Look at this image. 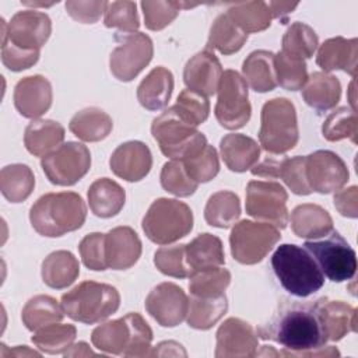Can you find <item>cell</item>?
Listing matches in <instances>:
<instances>
[{"label":"cell","mask_w":358,"mask_h":358,"mask_svg":"<svg viewBox=\"0 0 358 358\" xmlns=\"http://www.w3.org/2000/svg\"><path fill=\"white\" fill-rule=\"evenodd\" d=\"M64 140V127L50 119H35L24 133V144L35 157H45L57 150Z\"/></svg>","instance_id":"cell-28"},{"label":"cell","mask_w":358,"mask_h":358,"mask_svg":"<svg viewBox=\"0 0 358 358\" xmlns=\"http://www.w3.org/2000/svg\"><path fill=\"white\" fill-rule=\"evenodd\" d=\"M227 309L228 302L225 294L213 298L192 295L189 299L186 322L193 329L208 330L225 315Z\"/></svg>","instance_id":"cell-36"},{"label":"cell","mask_w":358,"mask_h":358,"mask_svg":"<svg viewBox=\"0 0 358 358\" xmlns=\"http://www.w3.org/2000/svg\"><path fill=\"white\" fill-rule=\"evenodd\" d=\"M227 14L246 34L260 32L270 27L273 15L264 1H246L231 4Z\"/></svg>","instance_id":"cell-40"},{"label":"cell","mask_w":358,"mask_h":358,"mask_svg":"<svg viewBox=\"0 0 358 358\" xmlns=\"http://www.w3.org/2000/svg\"><path fill=\"white\" fill-rule=\"evenodd\" d=\"M35 187V176L28 165L11 164L0 172L1 194L11 203H21Z\"/></svg>","instance_id":"cell-37"},{"label":"cell","mask_w":358,"mask_h":358,"mask_svg":"<svg viewBox=\"0 0 358 358\" xmlns=\"http://www.w3.org/2000/svg\"><path fill=\"white\" fill-rule=\"evenodd\" d=\"M298 3H285V1H270L268 8L271 11L273 18H278L281 24H285L289 13L296 8Z\"/></svg>","instance_id":"cell-58"},{"label":"cell","mask_w":358,"mask_h":358,"mask_svg":"<svg viewBox=\"0 0 358 358\" xmlns=\"http://www.w3.org/2000/svg\"><path fill=\"white\" fill-rule=\"evenodd\" d=\"M109 166L116 176L127 182H138L151 171L152 155L144 143L126 141L112 152Z\"/></svg>","instance_id":"cell-21"},{"label":"cell","mask_w":358,"mask_h":358,"mask_svg":"<svg viewBox=\"0 0 358 358\" xmlns=\"http://www.w3.org/2000/svg\"><path fill=\"white\" fill-rule=\"evenodd\" d=\"M218 99L214 109L218 123L228 130L243 127L252 113L248 84L235 70H225L218 85Z\"/></svg>","instance_id":"cell-11"},{"label":"cell","mask_w":358,"mask_h":358,"mask_svg":"<svg viewBox=\"0 0 358 358\" xmlns=\"http://www.w3.org/2000/svg\"><path fill=\"white\" fill-rule=\"evenodd\" d=\"M103 22L108 28H117L119 34H133L140 27L134 1H108Z\"/></svg>","instance_id":"cell-48"},{"label":"cell","mask_w":358,"mask_h":358,"mask_svg":"<svg viewBox=\"0 0 358 358\" xmlns=\"http://www.w3.org/2000/svg\"><path fill=\"white\" fill-rule=\"evenodd\" d=\"M64 316L63 308L49 295H36L31 298L21 312V319L25 327L31 331L60 322Z\"/></svg>","instance_id":"cell-39"},{"label":"cell","mask_w":358,"mask_h":358,"mask_svg":"<svg viewBox=\"0 0 358 358\" xmlns=\"http://www.w3.org/2000/svg\"><path fill=\"white\" fill-rule=\"evenodd\" d=\"M161 186L178 197H187L196 192L199 183L187 175L182 161L172 159L162 166Z\"/></svg>","instance_id":"cell-46"},{"label":"cell","mask_w":358,"mask_h":358,"mask_svg":"<svg viewBox=\"0 0 358 358\" xmlns=\"http://www.w3.org/2000/svg\"><path fill=\"white\" fill-rule=\"evenodd\" d=\"M322 134L329 141H338L343 138H350L354 144L357 143L358 134V117L357 112L341 106L333 110L324 120L322 126Z\"/></svg>","instance_id":"cell-44"},{"label":"cell","mask_w":358,"mask_h":358,"mask_svg":"<svg viewBox=\"0 0 358 358\" xmlns=\"http://www.w3.org/2000/svg\"><path fill=\"white\" fill-rule=\"evenodd\" d=\"M42 280L55 289H63L71 285L80 274L77 257L67 250H56L48 255L42 262Z\"/></svg>","instance_id":"cell-32"},{"label":"cell","mask_w":358,"mask_h":358,"mask_svg":"<svg viewBox=\"0 0 358 358\" xmlns=\"http://www.w3.org/2000/svg\"><path fill=\"white\" fill-rule=\"evenodd\" d=\"M80 256L85 267L94 271H103L108 268L105 255V234L92 232L83 238L78 245Z\"/></svg>","instance_id":"cell-53"},{"label":"cell","mask_w":358,"mask_h":358,"mask_svg":"<svg viewBox=\"0 0 358 358\" xmlns=\"http://www.w3.org/2000/svg\"><path fill=\"white\" fill-rule=\"evenodd\" d=\"M145 309L158 324L175 327L180 324L187 315L189 298L179 285L161 282L147 295Z\"/></svg>","instance_id":"cell-17"},{"label":"cell","mask_w":358,"mask_h":358,"mask_svg":"<svg viewBox=\"0 0 358 358\" xmlns=\"http://www.w3.org/2000/svg\"><path fill=\"white\" fill-rule=\"evenodd\" d=\"M282 53L295 59H309L317 49L319 39L313 28L305 22H294L282 36Z\"/></svg>","instance_id":"cell-41"},{"label":"cell","mask_w":358,"mask_h":358,"mask_svg":"<svg viewBox=\"0 0 358 358\" xmlns=\"http://www.w3.org/2000/svg\"><path fill=\"white\" fill-rule=\"evenodd\" d=\"M52 32V21L48 14L36 10L15 13L10 22L3 21L1 42H8L25 50H39Z\"/></svg>","instance_id":"cell-15"},{"label":"cell","mask_w":358,"mask_h":358,"mask_svg":"<svg viewBox=\"0 0 358 358\" xmlns=\"http://www.w3.org/2000/svg\"><path fill=\"white\" fill-rule=\"evenodd\" d=\"M41 166L50 183L71 186L90 171L91 154L84 144L67 141L53 152L42 157Z\"/></svg>","instance_id":"cell-12"},{"label":"cell","mask_w":358,"mask_h":358,"mask_svg":"<svg viewBox=\"0 0 358 358\" xmlns=\"http://www.w3.org/2000/svg\"><path fill=\"white\" fill-rule=\"evenodd\" d=\"M317 305L329 340L338 341L345 334L357 331V309L354 306L329 298H319Z\"/></svg>","instance_id":"cell-24"},{"label":"cell","mask_w":358,"mask_h":358,"mask_svg":"<svg viewBox=\"0 0 358 358\" xmlns=\"http://www.w3.org/2000/svg\"><path fill=\"white\" fill-rule=\"evenodd\" d=\"M341 96V84L337 77L327 74L324 71H316L302 88L303 101L313 109L319 112H326L333 109Z\"/></svg>","instance_id":"cell-30"},{"label":"cell","mask_w":358,"mask_h":358,"mask_svg":"<svg viewBox=\"0 0 358 358\" xmlns=\"http://www.w3.org/2000/svg\"><path fill=\"white\" fill-rule=\"evenodd\" d=\"M151 133L162 154L171 159L192 158L207 145L206 136L186 122L172 106L152 120Z\"/></svg>","instance_id":"cell-6"},{"label":"cell","mask_w":358,"mask_h":358,"mask_svg":"<svg viewBox=\"0 0 358 358\" xmlns=\"http://www.w3.org/2000/svg\"><path fill=\"white\" fill-rule=\"evenodd\" d=\"M115 39L117 46L110 53V71L119 81H131L151 62L154 55L152 41L143 32H117Z\"/></svg>","instance_id":"cell-13"},{"label":"cell","mask_w":358,"mask_h":358,"mask_svg":"<svg viewBox=\"0 0 358 358\" xmlns=\"http://www.w3.org/2000/svg\"><path fill=\"white\" fill-rule=\"evenodd\" d=\"M278 178H281L289 190L298 196H308L312 193L306 179V157L296 155L292 158H282Z\"/></svg>","instance_id":"cell-52"},{"label":"cell","mask_w":358,"mask_h":358,"mask_svg":"<svg viewBox=\"0 0 358 358\" xmlns=\"http://www.w3.org/2000/svg\"><path fill=\"white\" fill-rule=\"evenodd\" d=\"M105 255L109 268H130L141 256V241L133 228L116 227L105 234Z\"/></svg>","instance_id":"cell-22"},{"label":"cell","mask_w":358,"mask_h":358,"mask_svg":"<svg viewBox=\"0 0 358 358\" xmlns=\"http://www.w3.org/2000/svg\"><path fill=\"white\" fill-rule=\"evenodd\" d=\"M291 228L299 238L317 239L329 235L333 231V220L323 207L305 203L292 210Z\"/></svg>","instance_id":"cell-25"},{"label":"cell","mask_w":358,"mask_h":358,"mask_svg":"<svg viewBox=\"0 0 358 358\" xmlns=\"http://www.w3.org/2000/svg\"><path fill=\"white\" fill-rule=\"evenodd\" d=\"M140 6L145 27L151 31H161L178 17L180 8H189L193 4L182 1H141Z\"/></svg>","instance_id":"cell-47"},{"label":"cell","mask_w":358,"mask_h":358,"mask_svg":"<svg viewBox=\"0 0 358 358\" xmlns=\"http://www.w3.org/2000/svg\"><path fill=\"white\" fill-rule=\"evenodd\" d=\"M185 255L192 274L210 267H218L225 263L221 239L208 232L197 235L190 243L185 245Z\"/></svg>","instance_id":"cell-29"},{"label":"cell","mask_w":358,"mask_h":358,"mask_svg":"<svg viewBox=\"0 0 358 358\" xmlns=\"http://www.w3.org/2000/svg\"><path fill=\"white\" fill-rule=\"evenodd\" d=\"M91 341L95 348L108 354L150 357L152 330L140 313L131 312L94 329Z\"/></svg>","instance_id":"cell-3"},{"label":"cell","mask_w":358,"mask_h":358,"mask_svg":"<svg viewBox=\"0 0 358 358\" xmlns=\"http://www.w3.org/2000/svg\"><path fill=\"white\" fill-rule=\"evenodd\" d=\"M303 246L329 280L343 282L355 275V250L337 231H331L330 236L323 241H306Z\"/></svg>","instance_id":"cell-10"},{"label":"cell","mask_w":358,"mask_h":358,"mask_svg":"<svg viewBox=\"0 0 358 358\" xmlns=\"http://www.w3.org/2000/svg\"><path fill=\"white\" fill-rule=\"evenodd\" d=\"M243 80L256 92H268L277 87L274 53L270 50L252 52L242 64Z\"/></svg>","instance_id":"cell-34"},{"label":"cell","mask_w":358,"mask_h":358,"mask_svg":"<svg viewBox=\"0 0 358 358\" xmlns=\"http://www.w3.org/2000/svg\"><path fill=\"white\" fill-rule=\"evenodd\" d=\"M334 207L347 218H357L358 215V187L350 186L348 189L338 190L334 194Z\"/></svg>","instance_id":"cell-56"},{"label":"cell","mask_w":358,"mask_h":358,"mask_svg":"<svg viewBox=\"0 0 358 358\" xmlns=\"http://www.w3.org/2000/svg\"><path fill=\"white\" fill-rule=\"evenodd\" d=\"M271 267L282 288L299 298L315 294L324 284V275L312 255L298 245H280L271 256Z\"/></svg>","instance_id":"cell-4"},{"label":"cell","mask_w":358,"mask_h":358,"mask_svg":"<svg viewBox=\"0 0 358 358\" xmlns=\"http://www.w3.org/2000/svg\"><path fill=\"white\" fill-rule=\"evenodd\" d=\"M87 207L74 192L48 193L41 196L29 210L32 228L42 236L56 238L83 227Z\"/></svg>","instance_id":"cell-2"},{"label":"cell","mask_w":358,"mask_h":358,"mask_svg":"<svg viewBox=\"0 0 358 358\" xmlns=\"http://www.w3.org/2000/svg\"><path fill=\"white\" fill-rule=\"evenodd\" d=\"M231 282V273L222 267H210L190 275L189 289L192 295L213 298L224 295Z\"/></svg>","instance_id":"cell-43"},{"label":"cell","mask_w":358,"mask_h":358,"mask_svg":"<svg viewBox=\"0 0 358 358\" xmlns=\"http://www.w3.org/2000/svg\"><path fill=\"white\" fill-rule=\"evenodd\" d=\"M186 122L197 127L207 120L210 113V102L207 96L200 95L189 88L183 90L172 106Z\"/></svg>","instance_id":"cell-49"},{"label":"cell","mask_w":358,"mask_h":358,"mask_svg":"<svg viewBox=\"0 0 358 358\" xmlns=\"http://www.w3.org/2000/svg\"><path fill=\"white\" fill-rule=\"evenodd\" d=\"M119 291L103 282L83 281L62 296L64 313L85 324H94L105 320L119 309Z\"/></svg>","instance_id":"cell-5"},{"label":"cell","mask_w":358,"mask_h":358,"mask_svg":"<svg viewBox=\"0 0 358 358\" xmlns=\"http://www.w3.org/2000/svg\"><path fill=\"white\" fill-rule=\"evenodd\" d=\"M154 264L162 274L169 277L186 278L192 275L186 263L185 245L159 248L154 255Z\"/></svg>","instance_id":"cell-51"},{"label":"cell","mask_w":358,"mask_h":358,"mask_svg":"<svg viewBox=\"0 0 358 358\" xmlns=\"http://www.w3.org/2000/svg\"><path fill=\"white\" fill-rule=\"evenodd\" d=\"M39 59V50H25L8 42H1V62L11 71H22L32 67Z\"/></svg>","instance_id":"cell-54"},{"label":"cell","mask_w":358,"mask_h":358,"mask_svg":"<svg viewBox=\"0 0 358 358\" xmlns=\"http://www.w3.org/2000/svg\"><path fill=\"white\" fill-rule=\"evenodd\" d=\"M257 336L281 344L284 357H338L334 347H323L327 334L324 331L319 305L316 301L284 299L278 303L267 323L260 326Z\"/></svg>","instance_id":"cell-1"},{"label":"cell","mask_w":358,"mask_h":358,"mask_svg":"<svg viewBox=\"0 0 358 358\" xmlns=\"http://www.w3.org/2000/svg\"><path fill=\"white\" fill-rule=\"evenodd\" d=\"M150 355H182L186 357V351L176 341H162L154 350L150 351Z\"/></svg>","instance_id":"cell-59"},{"label":"cell","mask_w":358,"mask_h":358,"mask_svg":"<svg viewBox=\"0 0 358 358\" xmlns=\"http://www.w3.org/2000/svg\"><path fill=\"white\" fill-rule=\"evenodd\" d=\"M287 190L277 182L252 180L246 187V213L278 229L287 227L288 210Z\"/></svg>","instance_id":"cell-14"},{"label":"cell","mask_w":358,"mask_h":358,"mask_svg":"<svg viewBox=\"0 0 358 358\" xmlns=\"http://www.w3.org/2000/svg\"><path fill=\"white\" fill-rule=\"evenodd\" d=\"M281 159H274V158H266L260 164H256L250 168V172L256 176H263V178H278L280 175V168H281Z\"/></svg>","instance_id":"cell-57"},{"label":"cell","mask_w":358,"mask_h":358,"mask_svg":"<svg viewBox=\"0 0 358 358\" xmlns=\"http://www.w3.org/2000/svg\"><path fill=\"white\" fill-rule=\"evenodd\" d=\"M187 175L197 183H206L214 179L220 171V161L217 150L207 144L197 155L183 159Z\"/></svg>","instance_id":"cell-50"},{"label":"cell","mask_w":358,"mask_h":358,"mask_svg":"<svg viewBox=\"0 0 358 358\" xmlns=\"http://www.w3.org/2000/svg\"><path fill=\"white\" fill-rule=\"evenodd\" d=\"M76 336V326L56 322L38 329L31 340L41 351L46 354H60L70 348Z\"/></svg>","instance_id":"cell-42"},{"label":"cell","mask_w":358,"mask_h":358,"mask_svg":"<svg viewBox=\"0 0 358 358\" xmlns=\"http://www.w3.org/2000/svg\"><path fill=\"white\" fill-rule=\"evenodd\" d=\"M108 1H67L66 10L69 15L81 24H94L105 13Z\"/></svg>","instance_id":"cell-55"},{"label":"cell","mask_w":358,"mask_h":358,"mask_svg":"<svg viewBox=\"0 0 358 358\" xmlns=\"http://www.w3.org/2000/svg\"><path fill=\"white\" fill-rule=\"evenodd\" d=\"M112 117L102 109L90 106L78 110L70 120V131L83 141H101L112 131Z\"/></svg>","instance_id":"cell-33"},{"label":"cell","mask_w":358,"mask_h":358,"mask_svg":"<svg viewBox=\"0 0 358 358\" xmlns=\"http://www.w3.org/2000/svg\"><path fill=\"white\" fill-rule=\"evenodd\" d=\"M246 41L248 34L243 32L225 13L214 20L206 49H215L222 55H232L241 50Z\"/></svg>","instance_id":"cell-35"},{"label":"cell","mask_w":358,"mask_h":358,"mask_svg":"<svg viewBox=\"0 0 358 358\" xmlns=\"http://www.w3.org/2000/svg\"><path fill=\"white\" fill-rule=\"evenodd\" d=\"M66 357H83V355H95V352L94 351H91L90 350V347H88V344L87 343H84V341H80V343H77V344H71L70 345V350L67 348L64 352H63Z\"/></svg>","instance_id":"cell-60"},{"label":"cell","mask_w":358,"mask_h":358,"mask_svg":"<svg viewBox=\"0 0 358 358\" xmlns=\"http://www.w3.org/2000/svg\"><path fill=\"white\" fill-rule=\"evenodd\" d=\"M87 196L91 211L101 218L115 217L120 213L126 201L123 187L109 178L96 179L90 186Z\"/></svg>","instance_id":"cell-31"},{"label":"cell","mask_w":358,"mask_h":358,"mask_svg":"<svg viewBox=\"0 0 358 358\" xmlns=\"http://www.w3.org/2000/svg\"><path fill=\"white\" fill-rule=\"evenodd\" d=\"M241 215L239 197L229 190H221L210 196L204 207V220L215 228H229Z\"/></svg>","instance_id":"cell-38"},{"label":"cell","mask_w":358,"mask_h":358,"mask_svg":"<svg viewBox=\"0 0 358 358\" xmlns=\"http://www.w3.org/2000/svg\"><path fill=\"white\" fill-rule=\"evenodd\" d=\"M52 85L43 76L35 74L21 78L14 88V106L18 113L28 119H38L52 105Z\"/></svg>","instance_id":"cell-19"},{"label":"cell","mask_w":358,"mask_h":358,"mask_svg":"<svg viewBox=\"0 0 358 358\" xmlns=\"http://www.w3.org/2000/svg\"><path fill=\"white\" fill-rule=\"evenodd\" d=\"M358 39L336 36L324 41L316 56V63L326 71L343 70L352 77L357 76Z\"/></svg>","instance_id":"cell-23"},{"label":"cell","mask_w":358,"mask_h":358,"mask_svg":"<svg viewBox=\"0 0 358 358\" xmlns=\"http://www.w3.org/2000/svg\"><path fill=\"white\" fill-rule=\"evenodd\" d=\"M274 70L277 84L288 91L302 90L308 81L305 60L287 56L282 52L274 55Z\"/></svg>","instance_id":"cell-45"},{"label":"cell","mask_w":358,"mask_h":358,"mask_svg":"<svg viewBox=\"0 0 358 358\" xmlns=\"http://www.w3.org/2000/svg\"><path fill=\"white\" fill-rule=\"evenodd\" d=\"M348 178V168L336 152L319 150L306 155V179L312 192L322 194L337 192Z\"/></svg>","instance_id":"cell-16"},{"label":"cell","mask_w":358,"mask_h":358,"mask_svg":"<svg viewBox=\"0 0 358 358\" xmlns=\"http://www.w3.org/2000/svg\"><path fill=\"white\" fill-rule=\"evenodd\" d=\"M173 90L172 73L158 66L152 69L137 87V99L148 110H158L168 105Z\"/></svg>","instance_id":"cell-26"},{"label":"cell","mask_w":358,"mask_h":358,"mask_svg":"<svg viewBox=\"0 0 358 358\" xmlns=\"http://www.w3.org/2000/svg\"><path fill=\"white\" fill-rule=\"evenodd\" d=\"M222 73L218 57L210 49H204L187 60L183 70V81L189 90L210 96L217 92Z\"/></svg>","instance_id":"cell-20"},{"label":"cell","mask_w":358,"mask_h":358,"mask_svg":"<svg viewBox=\"0 0 358 358\" xmlns=\"http://www.w3.org/2000/svg\"><path fill=\"white\" fill-rule=\"evenodd\" d=\"M350 92H351V98H350V103H351V108H352V110H355V98H354V81L351 83V85H350Z\"/></svg>","instance_id":"cell-61"},{"label":"cell","mask_w":358,"mask_h":358,"mask_svg":"<svg viewBox=\"0 0 358 358\" xmlns=\"http://www.w3.org/2000/svg\"><path fill=\"white\" fill-rule=\"evenodd\" d=\"M220 151L225 165L234 172H245L250 169L260 157L259 144L239 133H231L221 138Z\"/></svg>","instance_id":"cell-27"},{"label":"cell","mask_w":358,"mask_h":358,"mask_svg":"<svg viewBox=\"0 0 358 358\" xmlns=\"http://www.w3.org/2000/svg\"><path fill=\"white\" fill-rule=\"evenodd\" d=\"M214 355L217 358H248L257 352L259 337L250 323L239 319H227L217 330Z\"/></svg>","instance_id":"cell-18"},{"label":"cell","mask_w":358,"mask_h":358,"mask_svg":"<svg viewBox=\"0 0 358 358\" xmlns=\"http://www.w3.org/2000/svg\"><path fill=\"white\" fill-rule=\"evenodd\" d=\"M259 141L270 154H284L292 150L299 138L296 110L287 98H274L262 108Z\"/></svg>","instance_id":"cell-7"},{"label":"cell","mask_w":358,"mask_h":358,"mask_svg":"<svg viewBox=\"0 0 358 358\" xmlns=\"http://www.w3.org/2000/svg\"><path fill=\"white\" fill-rule=\"evenodd\" d=\"M193 228L190 207L176 199H157L143 218V231L158 245H169L185 238Z\"/></svg>","instance_id":"cell-8"},{"label":"cell","mask_w":358,"mask_h":358,"mask_svg":"<svg viewBox=\"0 0 358 358\" xmlns=\"http://www.w3.org/2000/svg\"><path fill=\"white\" fill-rule=\"evenodd\" d=\"M280 229L268 222L242 220L234 225L229 235L232 257L241 264H256L280 241Z\"/></svg>","instance_id":"cell-9"}]
</instances>
